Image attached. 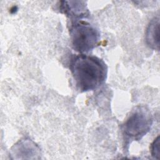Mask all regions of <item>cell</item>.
<instances>
[{
    "label": "cell",
    "mask_w": 160,
    "mask_h": 160,
    "mask_svg": "<svg viewBox=\"0 0 160 160\" xmlns=\"http://www.w3.org/2000/svg\"><path fill=\"white\" fill-rule=\"evenodd\" d=\"M59 9L60 12L69 17L71 21H79V19L86 18L89 12L84 1H61Z\"/></svg>",
    "instance_id": "cell-4"
},
{
    "label": "cell",
    "mask_w": 160,
    "mask_h": 160,
    "mask_svg": "<svg viewBox=\"0 0 160 160\" xmlns=\"http://www.w3.org/2000/svg\"><path fill=\"white\" fill-rule=\"evenodd\" d=\"M11 154L12 156H19L21 159V156L39 155L40 149L38 145L32 140L24 138L19 140L13 146L11 149Z\"/></svg>",
    "instance_id": "cell-6"
},
{
    "label": "cell",
    "mask_w": 160,
    "mask_h": 160,
    "mask_svg": "<svg viewBox=\"0 0 160 160\" xmlns=\"http://www.w3.org/2000/svg\"><path fill=\"white\" fill-rule=\"evenodd\" d=\"M147 45L154 50L159 49V17H154L149 22L145 33Z\"/></svg>",
    "instance_id": "cell-5"
},
{
    "label": "cell",
    "mask_w": 160,
    "mask_h": 160,
    "mask_svg": "<svg viewBox=\"0 0 160 160\" xmlns=\"http://www.w3.org/2000/svg\"><path fill=\"white\" fill-rule=\"evenodd\" d=\"M152 116L148 107L139 105L134 108L121 126L125 146L132 141L142 139L151 129Z\"/></svg>",
    "instance_id": "cell-2"
},
{
    "label": "cell",
    "mask_w": 160,
    "mask_h": 160,
    "mask_svg": "<svg viewBox=\"0 0 160 160\" xmlns=\"http://www.w3.org/2000/svg\"><path fill=\"white\" fill-rule=\"evenodd\" d=\"M69 34L72 48L81 54L92 51L101 38L98 29L89 22L80 20L71 21Z\"/></svg>",
    "instance_id": "cell-3"
},
{
    "label": "cell",
    "mask_w": 160,
    "mask_h": 160,
    "mask_svg": "<svg viewBox=\"0 0 160 160\" xmlns=\"http://www.w3.org/2000/svg\"><path fill=\"white\" fill-rule=\"evenodd\" d=\"M151 153L153 158L160 159V136H158L152 142L151 146Z\"/></svg>",
    "instance_id": "cell-7"
},
{
    "label": "cell",
    "mask_w": 160,
    "mask_h": 160,
    "mask_svg": "<svg viewBox=\"0 0 160 160\" xmlns=\"http://www.w3.org/2000/svg\"><path fill=\"white\" fill-rule=\"evenodd\" d=\"M69 65L76 86L81 92L99 88L107 78L108 66L97 56L80 54L72 58Z\"/></svg>",
    "instance_id": "cell-1"
}]
</instances>
